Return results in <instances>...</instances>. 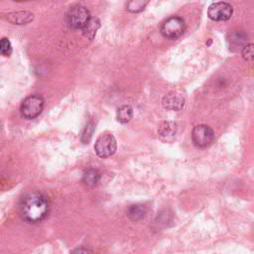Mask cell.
<instances>
[{"instance_id":"obj_10","label":"cell","mask_w":254,"mask_h":254,"mask_svg":"<svg viewBox=\"0 0 254 254\" xmlns=\"http://www.w3.org/2000/svg\"><path fill=\"white\" fill-rule=\"evenodd\" d=\"M34 18V15L31 12L28 11H20V12H14L7 15V19L17 25H24L29 22H31Z\"/></svg>"},{"instance_id":"obj_4","label":"cell","mask_w":254,"mask_h":254,"mask_svg":"<svg viewBox=\"0 0 254 254\" xmlns=\"http://www.w3.org/2000/svg\"><path fill=\"white\" fill-rule=\"evenodd\" d=\"M186 29L185 21L180 17H171L167 19L161 27L162 35L170 40H175L181 37Z\"/></svg>"},{"instance_id":"obj_15","label":"cell","mask_w":254,"mask_h":254,"mask_svg":"<svg viewBox=\"0 0 254 254\" xmlns=\"http://www.w3.org/2000/svg\"><path fill=\"white\" fill-rule=\"evenodd\" d=\"M12 54V45L8 38L0 39V55L9 57Z\"/></svg>"},{"instance_id":"obj_11","label":"cell","mask_w":254,"mask_h":254,"mask_svg":"<svg viewBox=\"0 0 254 254\" xmlns=\"http://www.w3.org/2000/svg\"><path fill=\"white\" fill-rule=\"evenodd\" d=\"M100 180V174L96 169H87L82 176V182L88 186V187H93L95 186Z\"/></svg>"},{"instance_id":"obj_9","label":"cell","mask_w":254,"mask_h":254,"mask_svg":"<svg viewBox=\"0 0 254 254\" xmlns=\"http://www.w3.org/2000/svg\"><path fill=\"white\" fill-rule=\"evenodd\" d=\"M158 133L163 139L167 141L173 140L177 133V124L171 121H164L159 125Z\"/></svg>"},{"instance_id":"obj_8","label":"cell","mask_w":254,"mask_h":254,"mask_svg":"<svg viewBox=\"0 0 254 254\" xmlns=\"http://www.w3.org/2000/svg\"><path fill=\"white\" fill-rule=\"evenodd\" d=\"M162 104L168 110L179 111L185 105V97L182 94L173 91L164 96Z\"/></svg>"},{"instance_id":"obj_7","label":"cell","mask_w":254,"mask_h":254,"mask_svg":"<svg viewBox=\"0 0 254 254\" xmlns=\"http://www.w3.org/2000/svg\"><path fill=\"white\" fill-rule=\"evenodd\" d=\"M233 13L232 6L227 2H214L212 3L207 10V15L209 19L216 22L226 21L230 19Z\"/></svg>"},{"instance_id":"obj_6","label":"cell","mask_w":254,"mask_h":254,"mask_svg":"<svg viewBox=\"0 0 254 254\" xmlns=\"http://www.w3.org/2000/svg\"><path fill=\"white\" fill-rule=\"evenodd\" d=\"M116 140L111 134L100 135L94 145L95 153L100 158H108L116 151Z\"/></svg>"},{"instance_id":"obj_2","label":"cell","mask_w":254,"mask_h":254,"mask_svg":"<svg viewBox=\"0 0 254 254\" xmlns=\"http://www.w3.org/2000/svg\"><path fill=\"white\" fill-rule=\"evenodd\" d=\"M45 101L40 95H30L26 97L21 106L20 112L21 115L26 119H34L38 117L44 109Z\"/></svg>"},{"instance_id":"obj_18","label":"cell","mask_w":254,"mask_h":254,"mask_svg":"<svg viewBox=\"0 0 254 254\" xmlns=\"http://www.w3.org/2000/svg\"><path fill=\"white\" fill-rule=\"evenodd\" d=\"M230 43L232 45H235V47H240L242 44L245 43V36L242 33H234L232 34Z\"/></svg>"},{"instance_id":"obj_19","label":"cell","mask_w":254,"mask_h":254,"mask_svg":"<svg viewBox=\"0 0 254 254\" xmlns=\"http://www.w3.org/2000/svg\"><path fill=\"white\" fill-rule=\"evenodd\" d=\"M242 57L246 61H252L253 59V45H246L242 49Z\"/></svg>"},{"instance_id":"obj_13","label":"cell","mask_w":254,"mask_h":254,"mask_svg":"<svg viewBox=\"0 0 254 254\" xmlns=\"http://www.w3.org/2000/svg\"><path fill=\"white\" fill-rule=\"evenodd\" d=\"M133 117V109L129 105H122L117 109L116 118L120 123H127Z\"/></svg>"},{"instance_id":"obj_5","label":"cell","mask_w":254,"mask_h":254,"mask_svg":"<svg viewBox=\"0 0 254 254\" xmlns=\"http://www.w3.org/2000/svg\"><path fill=\"white\" fill-rule=\"evenodd\" d=\"M191 139L196 147L206 148L213 142L214 133L209 126L200 124L192 129Z\"/></svg>"},{"instance_id":"obj_3","label":"cell","mask_w":254,"mask_h":254,"mask_svg":"<svg viewBox=\"0 0 254 254\" xmlns=\"http://www.w3.org/2000/svg\"><path fill=\"white\" fill-rule=\"evenodd\" d=\"M67 23L73 29H82L90 20V13L85 6L74 5L70 7L66 15Z\"/></svg>"},{"instance_id":"obj_12","label":"cell","mask_w":254,"mask_h":254,"mask_svg":"<svg viewBox=\"0 0 254 254\" xmlns=\"http://www.w3.org/2000/svg\"><path fill=\"white\" fill-rule=\"evenodd\" d=\"M98 28H99L98 19L97 18H90V20L82 28V33L86 38H88L89 40H92L93 37L95 36V33H96Z\"/></svg>"},{"instance_id":"obj_14","label":"cell","mask_w":254,"mask_h":254,"mask_svg":"<svg viewBox=\"0 0 254 254\" xmlns=\"http://www.w3.org/2000/svg\"><path fill=\"white\" fill-rule=\"evenodd\" d=\"M146 214V207L142 204H133L127 210V215L132 220H139Z\"/></svg>"},{"instance_id":"obj_17","label":"cell","mask_w":254,"mask_h":254,"mask_svg":"<svg viewBox=\"0 0 254 254\" xmlns=\"http://www.w3.org/2000/svg\"><path fill=\"white\" fill-rule=\"evenodd\" d=\"M93 124L92 123H88L85 128L83 129L82 131V134H81V141L83 143H87L90 139H91V136H92V133H93Z\"/></svg>"},{"instance_id":"obj_16","label":"cell","mask_w":254,"mask_h":254,"mask_svg":"<svg viewBox=\"0 0 254 254\" xmlns=\"http://www.w3.org/2000/svg\"><path fill=\"white\" fill-rule=\"evenodd\" d=\"M147 4H148L147 1H142V0L130 1L127 3V10L131 12H140L145 8Z\"/></svg>"},{"instance_id":"obj_20","label":"cell","mask_w":254,"mask_h":254,"mask_svg":"<svg viewBox=\"0 0 254 254\" xmlns=\"http://www.w3.org/2000/svg\"><path fill=\"white\" fill-rule=\"evenodd\" d=\"M71 254H91V252L85 248H77L73 250Z\"/></svg>"},{"instance_id":"obj_1","label":"cell","mask_w":254,"mask_h":254,"mask_svg":"<svg viewBox=\"0 0 254 254\" xmlns=\"http://www.w3.org/2000/svg\"><path fill=\"white\" fill-rule=\"evenodd\" d=\"M50 204L46 195L39 191H32L24 195L20 202V214L29 223L42 221L49 213Z\"/></svg>"}]
</instances>
